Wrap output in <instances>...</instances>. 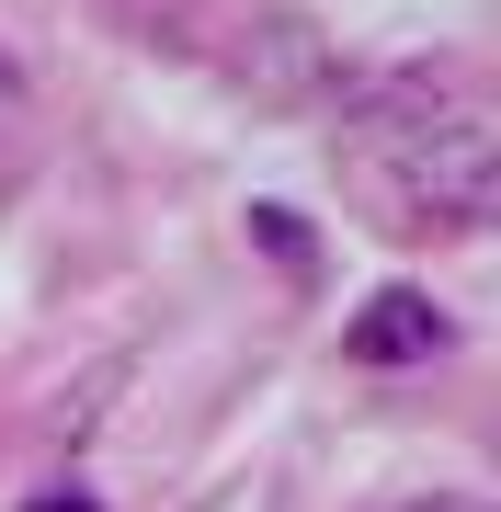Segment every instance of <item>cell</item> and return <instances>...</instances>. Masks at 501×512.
I'll return each instance as SVG.
<instances>
[{
  "instance_id": "obj_1",
  "label": "cell",
  "mask_w": 501,
  "mask_h": 512,
  "mask_svg": "<svg viewBox=\"0 0 501 512\" xmlns=\"http://www.w3.org/2000/svg\"><path fill=\"white\" fill-rule=\"evenodd\" d=\"M445 353V308H433L422 285H376L365 308L342 319V365H365V376H410V365H433Z\"/></svg>"
},
{
  "instance_id": "obj_2",
  "label": "cell",
  "mask_w": 501,
  "mask_h": 512,
  "mask_svg": "<svg viewBox=\"0 0 501 512\" xmlns=\"http://www.w3.org/2000/svg\"><path fill=\"white\" fill-rule=\"evenodd\" d=\"M399 512H490V501H467V490H422V501H399Z\"/></svg>"
},
{
  "instance_id": "obj_3",
  "label": "cell",
  "mask_w": 501,
  "mask_h": 512,
  "mask_svg": "<svg viewBox=\"0 0 501 512\" xmlns=\"http://www.w3.org/2000/svg\"><path fill=\"white\" fill-rule=\"evenodd\" d=\"M0 114H23V57L0 46Z\"/></svg>"
},
{
  "instance_id": "obj_4",
  "label": "cell",
  "mask_w": 501,
  "mask_h": 512,
  "mask_svg": "<svg viewBox=\"0 0 501 512\" xmlns=\"http://www.w3.org/2000/svg\"><path fill=\"white\" fill-rule=\"evenodd\" d=\"M23 512H92V490H46V501H23Z\"/></svg>"
}]
</instances>
